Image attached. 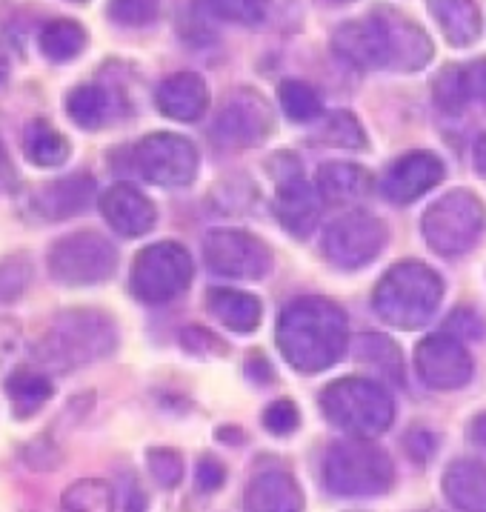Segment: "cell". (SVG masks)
<instances>
[{"label":"cell","instance_id":"obj_1","mask_svg":"<svg viewBox=\"0 0 486 512\" xmlns=\"http://www.w3.org/2000/svg\"><path fill=\"white\" fill-rule=\"evenodd\" d=\"M278 347L286 364L304 375L324 372L346 352V312L329 298H298L278 321Z\"/></svg>","mask_w":486,"mask_h":512},{"label":"cell","instance_id":"obj_2","mask_svg":"<svg viewBox=\"0 0 486 512\" xmlns=\"http://www.w3.org/2000/svg\"><path fill=\"white\" fill-rule=\"evenodd\" d=\"M444 298V281L421 261H401L384 272L372 292L375 315L398 329H421L432 321Z\"/></svg>","mask_w":486,"mask_h":512},{"label":"cell","instance_id":"obj_3","mask_svg":"<svg viewBox=\"0 0 486 512\" xmlns=\"http://www.w3.org/2000/svg\"><path fill=\"white\" fill-rule=\"evenodd\" d=\"M118 347L115 321L98 309H66L55 315L52 327L41 344L46 364L61 369H75L106 358Z\"/></svg>","mask_w":486,"mask_h":512},{"label":"cell","instance_id":"obj_4","mask_svg":"<svg viewBox=\"0 0 486 512\" xmlns=\"http://www.w3.org/2000/svg\"><path fill=\"white\" fill-rule=\"evenodd\" d=\"M321 410L332 427L355 438H375L392 427L395 401L372 378H338L321 392Z\"/></svg>","mask_w":486,"mask_h":512},{"label":"cell","instance_id":"obj_5","mask_svg":"<svg viewBox=\"0 0 486 512\" xmlns=\"http://www.w3.org/2000/svg\"><path fill=\"white\" fill-rule=\"evenodd\" d=\"M395 481L392 461L369 438L335 441L324 458V484L341 498H372L384 495Z\"/></svg>","mask_w":486,"mask_h":512},{"label":"cell","instance_id":"obj_6","mask_svg":"<svg viewBox=\"0 0 486 512\" xmlns=\"http://www.w3.org/2000/svg\"><path fill=\"white\" fill-rule=\"evenodd\" d=\"M421 229L432 252L446 258L464 255L484 235L486 206L475 192L452 189L426 209Z\"/></svg>","mask_w":486,"mask_h":512},{"label":"cell","instance_id":"obj_7","mask_svg":"<svg viewBox=\"0 0 486 512\" xmlns=\"http://www.w3.org/2000/svg\"><path fill=\"white\" fill-rule=\"evenodd\" d=\"M49 275L63 287H92L112 278L118 249L98 232H72L49 249Z\"/></svg>","mask_w":486,"mask_h":512},{"label":"cell","instance_id":"obj_8","mask_svg":"<svg viewBox=\"0 0 486 512\" xmlns=\"http://www.w3.org/2000/svg\"><path fill=\"white\" fill-rule=\"evenodd\" d=\"M192 258L181 244L161 241L138 252L132 264V292L143 304H169L192 281Z\"/></svg>","mask_w":486,"mask_h":512},{"label":"cell","instance_id":"obj_9","mask_svg":"<svg viewBox=\"0 0 486 512\" xmlns=\"http://www.w3.org/2000/svg\"><path fill=\"white\" fill-rule=\"evenodd\" d=\"M389 241V229L369 212H346L326 226L324 255L332 267L361 269L372 264Z\"/></svg>","mask_w":486,"mask_h":512},{"label":"cell","instance_id":"obj_10","mask_svg":"<svg viewBox=\"0 0 486 512\" xmlns=\"http://www.w3.org/2000/svg\"><path fill=\"white\" fill-rule=\"evenodd\" d=\"M135 169L143 181L155 186H186L198 175V149L189 138L175 132H152L132 149Z\"/></svg>","mask_w":486,"mask_h":512},{"label":"cell","instance_id":"obj_11","mask_svg":"<svg viewBox=\"0 0 486 512\" xmlns=\"http://www.w3.org/2000/svg\"><path fill=\"white\" fill-rule=\"evenodd\" d=\"M206 267L221 278L258 281L272 269V249L243 229H212L203 241Z\"/></svg>","mask_w":486,"mask_h":512},{"label":"cell","instance_id":"obj_12","mask_svg":"<svg viewBox=\"0 0 486 512\" xmlns=\"http://www.w3.org/2000/svg\"><path fill=\"white\" fill-rule=\"evenodd\" d=\"M272 129H275V112L264 95L255 89H238L218 112L212 138L226 149H252L264 144Z\"/></svg>","mask_w":486,"mask_h":512},{"label":"cell","instance_id":"obj_13","mask_svg":"<svg viewBox=\"0 0 486 512\" xmlns=\"http://www.w3.org/2000/svg\"><path fill=\"white\" fill-rule=\"evenodd\" d=\"M415 369L426 387L432 390H461L472 378V355L461 338L438 332L424 338L415 349Z\"/></svg>","mask_w":486,"mask_h":512},{"label":"cell","instance_id":"obj_14","mask_svg":"<svg viewBox=\"0 0 486 512\" xmlns=\"http://www.w3.org/2000/svg\"><path fill=\"white\" fill-rule=\"evenodd\" d=\"M372 12L384 26L386 55H389L386 69L415 72V69H424L426 63L432 61V41L412 18H406L404 12L389 9V6H378Z\"/></svg>","mask_w":486,"mask_h":512},{"label":"cell","instance_id":"obj_15","mask_svg":"<svg viewBox=\"0 0 486 512\" xmlns=\"http://www.w3.org/2000/svg\"><path fill=\"white\" fill-rule=\"evenodd\" d=\"M444 175V161L435 152L415 149V152H406L404 158H398L389 166L381 189L392 204H412L421 195H426L432 186L441 184Z\"/></svg>","mask_w":486,"mask_h":512},{"label":"cell","instance_id":"obj_16","mask_svg":"<svg viewBox=\"0 0 486 512\" xmlns=\"http://www.w3.org/2000/svg\"><path fill=\"white\" fill-rule=\"evenodd\" d=\"M332 49L338 58L358 66V69H386L389 55H386V35L375 12L366 18L341 23L332 35Z\"/></svg>","mask_w":486,"mask_h":512},{"label":"cell","instance_id":"obj_17","mask_svg":"<svg viewBox=\"0 0 486 512\" xmlns=\"http://www.w3.org/2000/svg\"><path fill=\"white\" fill-rule=\"evenodd\" d=\"M101 212L106 224L123 238H141L158 221L155 204L132 184L109 186L101 195Z\"/></svg>","mask_w":486,"mask_h":512},{"label":"cell","instance_id":"obj_18","mask_svg":"<svg viewBox=\"0 0 486 512\" xmlns=\"http://www.w3.org/2000/svg\"><path fill=\"white\" fill-rule=\"evenodd\" d=\"M275 215L289 235L295 238H309L312 229L321 218V195L318 189L306 184L301 175L281 178L278 195H275Z\"/></svg>","mask_w":486,"mask_h":512},{"label":"cell","instance_id":"obj_19","mask_svg":"<svg viewBox=\"0 0 486 512\" xmlns=\"http://www.w3.org/2000/svg\"><path fill=\"white\" fill-rule=\"evenodd\" d=\"M155 103L166 118L181 123L201 121L209 106V86L195 72H178L169 75L155 92Z\"/></svg>","mask_w":486,"mask_h":512},{"label":"cell","instance_id":"obj_20","mask_svg":"<svg viewBox=\"0 0 486 512\" xmlns=\"http://www.w3.org/2000/svg\"><path fill=\"white\" fill-rule=\"evenodd\" d=\"M243 507L246 512H304V492L289 472L266 470L249 481Z\"/></svg>","mask_w":486,"mask_h":512},{"label":"cell","instance_id":"obj_21","mask_svg":"<svg viewBox=\"0 0 486 512\" xmlns=\"http://www.w3.org/2000/svg\"><path fill=\"white\" fill-rule=\"evenodd\" d=\"M95 178L92 175H69L55 184H46L35 195V209L38 215L49 221H63V218H75L81 215L86 206L95 198Z\"/></svg>","mask_w":486,"mask_h":512},{"label":"cell","instance_id":"obj_22","mask_svg":"<svg viewBox=\"0 0 486 512\" xmlns=\"http://www.w3.org/2000/svg\"><path fill=\"white\" fill-rule=\"evenodd\" d=\"M206 307L223 327L232 329V332H241V335L255 332L258 324H261V315H264V307H261V301L255 295L229 287L209 289L206 292Z\"/></svg>","mask_w":486,"mask_h":512},{"label":"cell","instance_id":"obj_23","mask_svg":"<svg viewBox=\"0 0 486 512\" xmlns=\"http://www.w3.org/2000/svg\"><path fill=\"white\" fill-rule=\"evenodd\" d=\"M444 495L461 512H486V464L452 461L444 472Z\"/></svg>","mask_w":486,"mask_h":512},{"label":"cell","instance_id":"obj_24","mask_svg":"<svg viewBox=\"0 0 486 512\" xmlns=\"http://www.w3.org/2000/svg\"><path fill=\"white\" fill-rule=\"evenodd\" d=\"M429 12L452 46H472L481 38V12L475 0H429Z\"/></svg>","mask_w":486,"mask_h":512},{"label":"cell","instance_id":"obj_25","mask_svg":"<svg viewBox=\"0 0 486 512\" xmlns=\"http://www.w3.org/2000/svg\"><path fill=\"white\" fill-rule=\"evenodd\" d=\"M369 189H372V178L364 166L332 161V164L321 166V172H318V195L332 204L361 201Z\"/></svg>","mask_w":486,"mask_h":512},{"label":"cell","instance_id":"obj_26","mask_svg":"<svg viewBox=\"0 0 486 512\" xmlns=\"http://www.w3.org/2000/svg\"><path fill=\"white\" fill-rule=\"evenodd\" d=\"M352 355L361 367L384 375L386 381L404 384V358H401V349L392 344V338L378 335V332H364L355 338Z\"/></svg>","mask_w":486,"mask_h":512},{"label":"cell","instance_id":"obj_27","mask_svg":"<svg viewBox=\"0 0 486 512\" xmlns=\"http://www.w3.org/2000/svg\"><path fill=\"white\" fill-rule=\"evenodd\" d=\"M6 395H9L12 412L26 421L35 412H41L46 401L52 398V381L38 369H18L6 378Z\"/></svg>","mask_w":486,"mask_h":512},{"label":"cell","instance_id":"obj_28","mask_svg":"<svg viewBox=\"0 0 486 512\" xmlns=\"http://www.w3.org/2000/svg\"><path fill=\"white\" fill-rule=\"evenodd\" d=\"M66 112L81 129H101L115 112V98L109 95V89H103L98 83H83L69 92Z\"/></svg>","mask_w":486,"mask_h":512},{"label":"cell","instance_id":"obj_29","mask_svg":"<svg viewBox=\"0 0 486 512\" xmlns=\"http://www.w3.org/2000/svg\"><path fill=\"white\" fill-rule=\"evenodd\" d=\"M23 152L35 166H61L69 158V141L49 121H32L23 132Z\"/></svg>","mask_w":486,"mask_h":512},{"label":"cell","instance_id":"obj_30","mask_svg":"<svg viewBox=\"0 0 486 512\" xmlns=\"http://www.w3.org/2000/svg\"><path fill=\"white\" fill-rule=\"evenodd\" d=\"M86 29L78 21H69V18H58V21H49L38 35L41 43L43 58H49L52 63H69L75 61L86 49Z\"/></svg>","mask_w":486,"mask_h":512},{"label":"cell","instance_id":"obj_31","mask_svg":"<svg viewBox=\"0 0 486 512\" xmlns=\"http://www.w3.org/2000/svg\"><path fill=\"white\" fill-rule=\"evenodd\" d=\"M61 512H115V492L101 478H83L63 492Z\"/></svg>","mask_w":486,"mask_h":512},{"label":"cell","instance_id":"obj_32","mask_svg":"<svg viewBox=\"0 0 486 512\" xmlns=\"http://www.w3.org/2000/svg\"><path fill=\"white\" fill-rule=\"evenodd\" d=\"M315 141L324 146H338V149H364L366 132L352 112L335 109V112L324 115V121L315 132Z\"/></svg>","mask_w":486,"mask_h":512},{"label":"cell","instance_id":"obj_33","mask_svg":"<svg viewBox=\"0 0 486 512\" xmlns=\"http://www.w3.org/2000/svg\"><path fill=\"white\" fill-rule=\"evenodd\" d=\"M278 101H281V109L292 121L309 123L318 121L324 115V106H321V98L318 92L304 81H284L278 86Z\"/></svg>","mask_w":486,"mask_h":512},{"label":"cell","instance_id":"obj_34","mask_svg":"<svg viewBox=\"0 0 486 512\" xmlns=\"http://www.w3.org/2000/svg\"><path fill=\"white\" fill-rule=\"evenodd\" d=\"M432 95H435V103L444 109L446 115L464 112V106L472 98L466 69H461V66H444V72L432 83Z\"/></svg>","mask_w":486,"mask_h":512},{"label":"cell","instance_id":"obj_35","mask_svg":"<svg viewBox=\"0 0 486 512\" xmlns=\"http://www.w3.org/2000/svg\"><path fill=\"white\" fill-rule=\"evenodd\" d=\"M209 15L241 26H261L266 18V0H203Z\"/></svg>","mask_w":486,"mask_h":512},{"label":"cell","instance_id":"obj_36","mask_svg":"<svg viewBox=\"0 0 486 512\" xmlns=\"http://www.w3.org/2000/svg\"><path fill=\"white\" fill-rule=\"evenodd\" d=\"M209 9L203 0H181V9H178V32H181L183 41L189 43H209L212 41V29L206 21Z\"/></svg>","mask_w":486,"mask_h":512},{"label":"cell","instance_id":"obj_37","mask_svg":"<svg viewBox=\"0 0 486 512\" xmlns=\"http://www.w3.org/2000/svg\"><path fill=\"white\" fill-rule=\"evenodd\" d=\"M161 0H109V18L121 26H146L158 18Z\"/></svg>","mask_w":486,"mask_h":512},{"label":"cell","instance_id":"obj_38","mask_svg":"<svg viewBox=\"0 0 486 512\" xmlns=\"http://www.w3.org/2000/svg\"><path fill=\"white\" fill-rule=\"evenodd\" d=\"M146 461H149V472L152 478L163 484V487H178L183 478V458L175 450H166V447H155V450L146 452Z\"/></svg>","mask_w":486,"mask_h":512},{"label":"cell","instance_id":"obj_39","mask_svg":"<svg viewBox=\"0 0 486 512\" xmlns=\"http://www.w3.org/2000/svg\"><path fill=\"white\" fill-rule=\"evenodd\" d=\"M298 424H301V412H298V407L289 398H281V401L266 407L264 427L272 435H292V432L298 430Z\"/></svg>","mask_w":486,"mask_h":512},{"label":"cell","instance_id":"obj_40","mask_svg":"<svg viewBox=\"0 0 486 512\" xmlns=\"http://www.w3.org/2000/svg\"><path fill=\"white\" fill-rule=\"evenodd\" d=\"M29 278H32V269L21 258H9L0 264V298L3 301H12L18 298L23 289L29 287Z\"/></svg>","mask_w":486,"mask_h":512},{"label":"cell","instance_id":"obj_41","mask_svg":"<svg viewBox=\"0 0 486 512\" xmlns=\"http://www.w3.org/2000/svg\"><path fill=\"white\" fill-rule=\"evenodd\" d=\"M181 341H183V347L189 349V352H195V355H223L226 352V347H223L221 341L209 332V329H203V327H189V329H183V335H181Z\"/></svg>","mask_w":486,"mask_h":512},{"label":"cell","instance_id":"obj_42","mask_svg":"<svg viewBox=\"0 0 486 512\" xmlns=\"http://www.w3.org/2000/svg\"><path fill=\"white\" fill-rule=\"evenodd\" d=\"M446 332L449 335H466V338H481L484 335V321L475 309H455L446 318Z\"/></svg>","mask_w":486,"mask_h":512},{"label":"cell","instance_id":"obj_43","mask_svg":"<svg viewBox=\"0 0 486 512\" xmlns=\"http://www.w3.org/2000/svg\"><path fill=\"white\" fill-rule=\"evenodd\" d=\"M404 447H406V452H409V458H415V461L426 464V461L432 458V452L438 450V435H435V432L424 430V427H418V430H409L404 438Z\"/></svg>","mask_w":486,"mask_h":512},{"label":"cell","instance_id":"obj_44","mask_svg":"<svg viewBox=\"0 0 486 512\" xmlns=\"http://www.w3.org/2000/svg\"><path fill=\"white\" fill-rule=\"evenodd\" d=\"M226 481V470L218 458H201L198 464V472H195V484L201 492H215L218 487H223Z\"/></svg>","mask_w":486,"mask_h":512},{"label":"cell","instance_id":"obj_45","mask_svg":"<svg viewBox=\"0 0 486 512\" xmlns=\"http://www.w3.org/2000/svg\"><path fill=\"white\" fill-rule=\"evenodd\" d=\"M466 75H469L472 98H478V103L486 109V58L469 63V66H466Z\"/></svg>","mask_w":486,"mask_h":512},{"label":"cell","instance_id":"obj_46","mask_svg":"<svg viewBox=\"0 0 486 512\" xmlns=\"http://www.w3.org/2000/svg\"><path fill=\"white\" fill-rule=\"evenodd\" d=\"M246 375H249L252 381H258V384H269V381H272V367H269V361H266L261 352L249 355V361H246Z\"/></svg>","mask_w":486,"mask_h":512},{"label":"cell","instance_id":"obj_47","mask_svg":"<svg viewBox=\"0 0 486 512\" xmlns=\"http://www.w3.org/2000/svg\"><path fill=\"white\" fill-rule=\"evenodd\" d=\"M15 184H18V172H15L12 161H9L6 146L0 144V192H12Z\"/></svg>","mask_w":486,"mask_h":512},{"label":"cell","instance_id":"obj_48","mask_svg":"<svg viewBox=\"0 0 486 512\" xmlns=\"http://www.w3.org/2000/svg\"><path fill=\"white\" fill-rule=\"evenodd\" d=\"M469 441H472L475 447L486 450V412L484 415H478V418L469 424Z\"/></svg>","mask_w":486,"mask_h":512},{"label":"cell","instance_id":"obj_49","mask_svg":"<svg viewBox=\"0 0 486 512\" xmlns=\"http://www.w3.org/2000/svg\"><path fill=\"white\" fill-rule=\"evenodd\" d=\"M475 166H478V172L486 178V135H481L478 144H475Z\"/></svg>","mask_w":486,"mask_h":512},{"label":"cell","instance_id":"obj_50","mask_svg":"<svg viewBox=\"0 0 486 512\" xmlns=\"http://www.w3.org/2000/svg\"><path fill=\"white\" fill-rule=\"evenodd\" d=\"M218 438H226L223 444H241L243 432L241 430H229V427H226V430H218Z\"/></svg>","mask_w":486,"mask_h":512},{"label":"cell","instance_id":"obj_51","mask_svg":"<svg viewBox=\"0 0 486 512\" xmlns=\"http://www.w3.org/2000/svg\"><path fill=\"white\" fill-rule=\"evenodd\" d=\"M9 78V58H6V52L0 49V83H6Z\"/></svg>","mask_w":486,"mask_h":512},{"label":"cell","instance_id":"obj_52","mask_svg":"<svg viewBox=\"0 0 486 512\" xmlns=\"http://www.w3.org/2000/svg\"><path fill=\"white\" fill-rule=\"evenodd\" d=\"M326 3H335V6H344V3H355V0H326Z\"/></svg>","mask_w":486,"mask_h":512},{"label":"cell","instance_id":"obj_53","mask_svg":"<svg viewBox=\"0 0 486 512\" xmlns=\"http://www.w3.org/2000/svg\"><path fill=\"white\" fill-rule=\"evenodd\" d=\"M75 3H89V0H75Z\"/></svg>","mask_w":486,"mask_h":512}]
</instances>
